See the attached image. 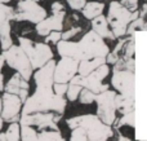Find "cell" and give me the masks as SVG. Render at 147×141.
Listing matches in <instances>:
<instances>
[{
    "mask_svg": "<svg viewBox=\"0 0 147 141\" xmlns=\"http://www.w3.org/2000/svg\"><path fill=\"white\" fill-rule=\"evenodd\" d=\"M105 62H106L105 57H96V58H90V60H83V61H80V65L78 66L79 74L80 75L89 74V73H92L94 69H97V67L101 66Z\"/></svg>",
    "mask_w": 147,
    "mask_h": 141,
    "instance_id": "17",
    "label": "cell"
},
{
    "mask_svg": "<svg viewBox=\"0 0 147 141\" xmlns=\"http://www.w3.org/2000/svg\"><path fill=\"white\" fill-rule=\"evenodd\" d=\"M70 128L81 127L85 131L88 140L92 141H105L112 135V129L109 124L103 123L96 115H81L75 117L67 121Z\"/></svg>",
    "mask_w": 147,
    "mask_h": 141,
    "instance_id": "3",
    "label": "cell"
},
{
    "mask_svg": "<svg viewBox=\"0 0 147 141\" xmlns=\"http://www.w3.org/2000/svg\"><path fill=\"white\" fill-rule=\"evenodd\" d=\"M56 62L49 60L45 65L39 67L35 73L36 91L31 97L23 101L22 114L36 113V111H56L62 114L66 106V100L53 91V74Z\"/></svg>",
    "mask_w": 147,
    "mask_h": 141,
    "instance_id": "1",
    "label": "cell"
},
{
    "mask_svg": "<svg viewBox=\"0 0 147 141\" xmlns=\"http://www.w3.org/2000/svg\"><path fill=\"white\" fill-rule=\"evenodd\" d=\"M18 41H20V47L27 54L32 69L41 67L53 57L51 47L47 43H34L32 40L23 38V36H20Z\"/></svg>",
    "mask_w": 147,
    "mask_h": 141,
    "instance_id": "5",
    "label": "cell"
},
{
    "mask_svg": "<svg viewBox=\"0 0 147 141\" xmlns=\"http://www.w3.org/2000/svg\"><path fill=\"white\" fill-rule=\"evenodd\" d=\"M115 96L116 93L112 91H103L101 93H97L94 101H97V114L98 118L101 119L103 123L111 126L115 122L116 118V106H115Z\"/></svg>",
    "mask_w": 147,
    "mask_h": 141,
    "instance_id": "9",
    "label": "cell"
},
{
    "mask_svg": "<svg viewBox=\"0 0 147 141\" xmlns=\"http://www.w3.org/2000/svg\"><path fill=\"white\" fill-rule=\"evenodd\" d=\"M121 4L124 5L127 9H129L130 12L137 9V5H138V0H123Z\"/></svg>",
    "mask_w": 147,
    "mask_h": 141,
    "instance_id": "31",
    "label": "cell"
},
{
    "mask_svg": "<svg viewBox=\"0 0 147 141\" xmlns=\"http://www.w3.org/2000/svg\"><path fill=\"white\" fill-rule=\"evenodd\" d=\"M0 113H1V97H0Z\"/></svg>",
    "mask_w": 147,
    "mask_h": 141,
    "instance_id": "39",
    "label": "cell"
},
{
    "mask_svg": "<svg viewBox=\"0 0 147 141\" xmlns=\"http://www.w3.org/2000/svg\"><path fill=\"white\" fill-rule=\"evenodd\" d=\"M38 140H41V141H57V140H62V136H61V132L59 129H51L48 128L47 129H41L40 132L38 134Z\"/></svg>",
    "mask_w": 147,
    "mask_h": 141,
    "instance_id": "21",
    "label": "cell"
},
{
    "mask_svg": "<svg viewBox=\"0 0 147 141\" xmlns=\"http://www.w3.org/2000/svg\"><path fill=\"white\" fill-rule=\"evenodd\" d=\"M78 60L71 57H62V60L54 66L53 79L56 83H67L78 73Z\"/></svg>",
    "mask_w": 147,
    "mask_h": 141,
    "instance_id": "13",
    "label": "cell"
},
{
    "mask_svg": "<svg viewBox=\"0 0 147 141\" xmlns=\"http://www.w3.org/2000/svg\"><path fill=\"white\" fill-rule=\"evenodd\" d=\"M65 10L58 13H53L52 17L43 18L40 22L36 23V31L39 35L47 36L51 31H61L63 28Z\"/></svg>",
    "mask_w": 147,
    "mask_h": 141,
    "instance_id": "14",
    "label": "cell"
},
{
    "mask_svg": "<svg viewBox=\"0 0 147 141\" xmlns=\"http://www.w3.org/2000/svg\"><path fill=\"white\" fill-rule=\"evenodd\" d=\"M107 74H109V67L105 64H102L101 66H98L97 69H94L93 71L86 75H74L70 79V83L79 84L80 87L90 89L94 93H101L103 91L109 89V85L102 83V80L106 78Z\"/></svg>",
    "mask_w": 147,
    "mask_h": 141,
    "instance_id": "7",
    "label": "cell"
},
{
    "mask_svg": "<svg viewBox=\"0 0 147 141\" xmlns=\"http://www.w3.org/2000/svg\"><path fill=\"white\" fill-rule=\"evenodd\" d=\"M13 17H14V9L7 5V3H0V25L13 21Z\"/></svg>",
    "mask_w": 147,
    "mask_h": 141,
    "instance_id": "23",
    "label": "cell"
},
{
    "mask_svg": "<svg viewBox=\"0 0 147 141\" xmlns=\"http://www.w3.org/2000/svg\"><path fill=\"white\" fill-rule=\"evenodd\" d=\"M22 104V100L17 95L4 92L1 96V118L5 122H18Z\"/></svg>",
    "mask_w": 147,
    "mask_h": 141,
    "instance_id": "12",
    "label": "cell"
},
{
    "mask_svg": "<svg viewBox=\"0 0 147 141\" xmlns=\"http://www.w3.org/2000/svg\"><path fill=\"white\" fill-rule=\"evenodd\" d=\"M35 1H38V0H35Z\"/></svg>",
    "mask_w": 147,
    "mask_h": 141,
    "instance_id": "40",
    "label": "cell"
},
{
    "mask_svg": "<svg viewBox=\"0 0 147 141\" xmlns=\"http://www.w3.org/2000/svg\"><path fill=\"white\" fill-rule=\"evenodd\" d=\"M0 141H7V139H5V134H3V132H0Z\"/></svg>",
    "mask_w": 147,
    "mask_h": 141,
    "instance_id": "36",
    "label": "cell"
},
{
    "mask_svg": "<svg viewBox=\"0 0 147 141\" xmlns=\"http://www.w3.org/2000/svg\"><path fill=\"white\" fill-rule=\"evenodd\" d=\"M103 8H105V4L103 3H88L85 4L81 9H83V14L84 17H86L88 20H93L94 17L99 16L102 12H103Z\"/></svg>",
    "mask_w": 147,
    "mask_h": 141,
    "instance_id": "19",
    "label": "cell"
},
{
    "mask_svg": "<svg viewBox=\"0 0 147 141\" xmlns=\"http://www.w3.org/2000/svg\"><path fill=\"white\" fill-rule=\"evenodd\" d=\"M10 30H12L10 22H5V23H3V25H0V45H1L3 51L8 49L13 44Z\"/></svg>",
    "mask_w": 147,
    "mask_h": 141,
    "instance_id": "20",
    "label": "cell"
},
{
    "mask_svg": "<svg viewBox=\"0 0 147 141\" xmlns=\"http://www.w3.org/2000/svg\"><path fill=\"white\" fill-rule=\"evenodd\" d=\"M71 140L72 141H86V134L81 127H75L72 128V135H71Z\"/></svg>",
    "mask_w": 147,
    "mask_h": 141,
    "instance_id": "28",
    "label": "cell"
},
{
    "mask_svg": "<svg viewBox=\"0 0 147 141\" xmlns=\"http://www.w3.org/2000/svg\"><path fill=\"white\" fill-rule=\"evenodd\" d=\"M112 85L121 93L123 96L134 98L136 95V77L130 70H117L114 69Z\"/></svg>",
    "mask_w": 147,
    "mask_h": 141,
    "instance_id": "11",
    "label": "cell"
},
{
    "mask_svg": "<svg viewBox=\"0 0 147 141\" xmlns=\"http://www.w3.org/2000/svg\"><path fill=\"white\" fill-rule=\"evenodd\" d=\"M125 124H128V126H130V127L136 126V113H134V110L129 111V113H125L124 115H123V118L120 119V121H117L116 127L119 128V127H123V126H125Z\"/></svg>",
    "mask_w": 147,
    "mask_h": 141,
    "instance_id": "25",
    "label": "cell"
},
{
    "mask_svg": "<svg viewBox=\"0 0 147 141\" xmlns=\"http://www.w3.org/2000/svg\"><path fill=\"white\" fill-rule=\"evenodd\" d=\"M21 127L18 122H10L9 127H8L5 134V139L7 141H18L21 139Z\"/></svg>",
    "mask_w": 147,
    "mask_h": 141,
    "instance_id": "22",
    "label": "cell"
},
{
    "mask_svg": "<svg viewBox=\"0 0 147 141\" xmlns=\"http://www.w3.org/2000/svg\"><path fill=\"white\" fill-rule=\"evenodd\" d=\"M58 52L62 57L83 61L96 57H106L109 54V47L96 31H89L79 43H71L65 39L63 41H58Z\"/></svg>",
    "mask_w": 147,
    "mask_h": 141,
    "instance_id": "2",
    "label": "cell"
},
{
    "mask_svg": "<svg viewBox=\"0 0 147 141\" xmlns=\"http://www.w3.org/2000/svg\"><path fill=\"white\" fill-rule=\"evenodd\" d=\"M10 0H0V3H9Z\"/></svg>",
    "mask_w": 147,
    "mask_h": 141,
    "instance_id": "38",
    "label": "cell"
},
{
    "mask_svg": "<svg viewBox=\"0 0 147 141\" xmlns=\"http://www.w3.org/2000/svg\"><path fill=\"white\" fill-rule=\"evenodd\" d=\"M115 106L120 113H129V111L134 110V98L125 97L123 95L115 96Z\"/></svg>",
    "mask_w": 147,
    "mask_h": 141,
    "instance_id": "18",
    "label": "cell"
},
{
    "mask_svg": "<svg viewBox=\"0 0 147 141\" xmlns=\"http://www.w3.org/2000/svg\"><path fill=\"white\" fill-rule=\"evenodd\" d=\"M21 127V139L23 141H35L38 140V132L32 128V126L27 124H20Z\"/></svg>",
    "mask_w": 147,
    "mask_h": 141,
    "instance_id": "24",
    "label": "cell"
},
{
    "mask_svg": "<svg viewBox=\"0 0 147 141\" xmlns=\"http://www.w3.org/2000/svg\"><path fill=\"white\" fill-rule=\"evenodd\" d=\"M52 10H53V13H58V12H62V10H65L63 5L61 4V3L56 1L52 4Z\"/></svg>",
    "mask_w": 147,
    "mask_h": 141,
    "instance_id": "35",
    "label": "cell"
},
{
    "mask_svg": "<svg viewBox=\"0 0 147 141\" xmlns=\"http://www.w3.org/2000/svg\"><path fill=\"white\" fill-rule=\"evenodd\" d=\"M4 91L5 92L13 93V95H17L23 102L27 98V95H28V83H27V80L21 77V74L16 73L9 79V82L5 84Z\"/></svg>",
    "mask_w": 147,
    "mask_h": 141,
    "instance_id": "15",
    "label": "cell"
},
{
    "mask_svg": "<svg viewBox=\"0 0 147 141\" xmlns=\"http://www.w3.org/2000/svg\"><path fill=\"white\" fill-rule=\"evenodd\" d=\"M3 126H4V119H3L1 115H0V131L3 129Z\"/></svg>",
    "mask_w": 147,
    "mask_h": 141,
    "instance_id": "37",
    "label": "cell"
},
{
    "mask_svg": "<svg viewBox=\"0 0 147 141\" xmlns=\"http://www.w3.org/2000/svg\"><path fill=\"white\" fill-rule=\"evenodd\" d=\"M80 101L81 104H90L94 101V98H96V95L97 93L92 92L90 89H86V88H81L80 91Z\"/></svg>",
    "mask_w": 147,
    "mask_h": 141,
    "instance_id": "26",
    "label": "cell"
},
{
    "mask_svg": "<svg viewBox=\"0 0 147 141\" xmlns=\"http://www.w3.org/2000/svg\"><path fill=\"white\" fill-rule=\"evenodd\" d=\"M61 35H62V34L59 33V31H51V33L47 35L45 41H47V43H48V41H52V43H56L57 44V41L61 40Z\"/></svg>",
    "mask_w": 147,
    "mask_h": 141,
    "instance_id": "30",
    "label": "cell"
},
{
    "mask_svg": "<svg viewBox=\"0 0 147 141\" xmlns=\"http://www.w3.org/2000/svg\"><path fill=\"white\" fill-rule=\"evenodd\" d=\"M53 91L58 96H63L67 91V83H56L53 84Z\"/></svg>",
    "mask_w": 147,
    "mask_h": 141,
    "instance_id": "29",
    "label": "cell"
},
{
    "mask_svg": "<svg viewBox=\"0 0 147 141\" xmlns=\"http://www.w3.org/2000/svg\"><path fill=\"white\" fill-rule=\"evenodd\" d=\"M62 114L54 115L48 111H36V113L22 114L20 117V124H27V126H36L40 129H58L57 122L61 119Z\"/></svg>",
    "mask_w": 147,
    "mask_h": 141,
    "instance_id": "10",
    "label": "cell"
},
{
    "mask_svg": "<svg viewBox=\"0 0 147 141\" xmlns=\"http://www.w3.org/2000/svg\"><path fill=\"white\" fill-rule=\"evenodd\" d=\"M81 88L83 87H80L79 84H74V83H70V85H67V97H69V100H76L78 98V96H79V93H80V91H81Z\"/></svg>",
    "mask_w": 147,
    "mask_h": 141,
    "instance_id": "27",
    "label": "cell"
},
{
    "mask_svg": "<svg viewBox=\"0 0 147 141\" xmlns=\"http://www.w3.org/2000/svg\"><path fill=\"white\" fill-rule=\"evenodd\" d=\"M69 5L75 10H79L85 5V0H67Z\"/></svg>",
    "mask_w": 147,
    "mask_h": 141,
    "instance_id": "32",
    "label": "cell"
},
{
    "mask_svg": "<svg viewBox=\"0 0 147 141\" xmlns=\"http://www.w3.org/2000/svg\"><path fill=\"white\" fill-rule=\"evenodd\" d=\"M3 57H4V61L8 64V66L14 69L18 74H21L23 79L28 82V79L32 75V66L30 64L27 54L20 45L12 44L8 49L3 51Z\"/></svg>",
    "mask_w": 147,
    "mask_h": 141,
    "instance_id": "6",
    "label": "cell"
},
{
    "mask_svg": "<svg viewBox=\"0 0 147 141\" xmlns=\"http://www.w3.org/2000/svg\"><path fill=\"white\" fill-rule=\"evenodd\" d=\"M47 17V12L35 0H18L17 9L14 10V21H28L32 23L40 22Z\"/></svg>",
    "mask_w": 147,
    "mask_h": 141,
    "instance_id": "8",
    "label": "cell"
},
{
    "mask_svg": "<svg viewBox=\"0 0 147 141\" xmlns=\"http://www.w3.org/2000/svg\"><path fill=\"white\" fill-rule=\"evenodd\" d=\"M92 26H93V31H96L101 38H109V39H115L114 34H112L111 30H109V25H107V18L103 17V16H97V17L93 18V22H92Z\"/></svg>",
    "mask_w": 147,
    "mask_h": 141,
    "instance_id": "16",
    "label": "cell"
},
{
    "mask_svg": "<svg viewBox=\"0 0 147 141\" xmlns=\"http://www.w3.org/2000/svg\"><path fill=\"white\" fill-rule=\"evenodd\" d=\"M138 14H140L138 12H130L129 9H127L120 3L112 1L110 4L107 20H109V23L111 25V31L115 38H120V36L125 35L128 25L132 21H134L138 17Z\"/></svg>",
    "mask_w": 147,
    "mask_h": 141,
    "instance_id": "4",
    "label": "cell"
},
{
    "mask_svg": "<svg viewBox=\"0 0 147 141\" xmlns=\"http://www.w3.org/2000/svg\"><path fill=\"white\" fill-rule=\"evenodd\" d=\"M80 31H81V28H80V27H72L71 30H69L67 33H63V34H62L61 38H62V39H65V40H69L70 38H72L74 35H76V34L80 33Z\"/></svg>",
    "mask_w": 147,
    "mask_h": 141,
    "instance_id": "33",
    "label": "cell"
},
{
    "mask_svg": "<svg viewBox=\"0 0 147 141\" xmlns=\"http://www.w3.org/2000/svg\"><path fill=\"white\" fill-rule=\"evenodd\" d=\"M4 64H5L4 57H3V54H0V92L4 91V77H3V73H1Z\"/></svg>",
    "mask_w": 147,
    "mask_h": 141,
    "instance_id": "34",
    "label": "cell"
}]
</instances>
